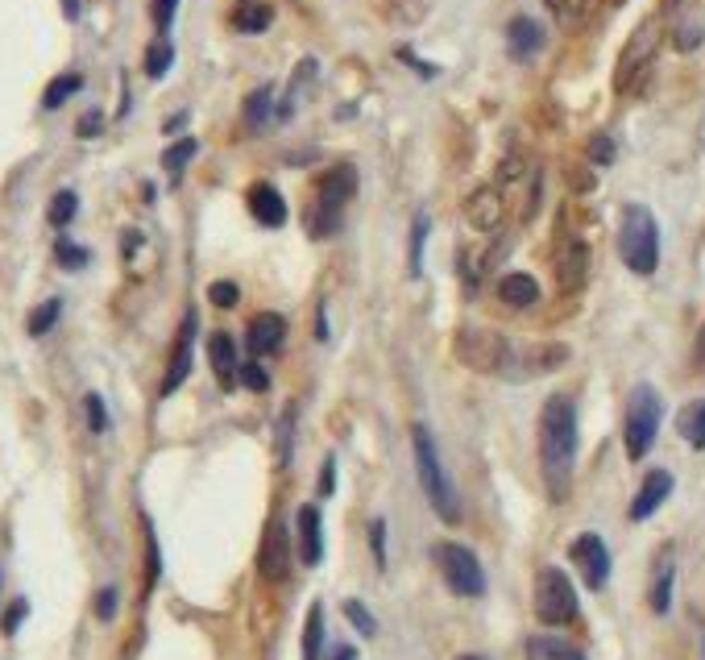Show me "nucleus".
Instances as JSON below:
<instances>
[{
	"label": "nucleus",
	"instance_id": "nucleus-4",
	"mask_svg": "<svg viewBox=\"0 0 705 660\" xmlns=\"http://www.w3.org/2000/svg\"><path fill=\"white\" fill-rule=\"evenodd\" d=\"M353 191H357V171L353 167H332L328 175H320L316 200H312V208H307V233H312L316 241L341 233L345 204L353 200Z\"/></svg>",
	"mask_w": 705,
	"mask_h": 660
},
{
	"label": "nucleus",
	"instance_id": "nucleus-11",
	"mask_svg": "<svg viewBox=\"0 0 705 660\" xmlns=\"http://www.w3.org/2000/svg\"><path fill=\"white\" fill-rule=\"evenodd\" d=\"M589 274V250L585 241L569 229H556V279L564 291H577Z\"/></svg>",
	"mask_w": 705,
	"mask_h": 660
},
{
	"label": "nucleus",
	"instance_id": "nucleus-20",
	"mask_svg": "<svg viewBox=\"0 0 705 660\" xmlns=\"http://www.w3.org/2000/svg\"><path fill=\"white\" fill-rule=\"evenodd\" d=\"M506 46H511L515 59H531V54L544 46V30H540V21H531V17H515L511 25H506Z\"/></svg>",
	"mask_w": 705,
	"mask_h": 660
},
{
	"label": "nucleus",
	"instance_id": "nucleus-52",
	"mask_svg": "<svg viewBox=\"0 0 705 660\" xmlns=\"http://www.w3.org/2000/svg\"><path fill=\"white\" fill-rule=\"evenodd\" d=\"M79 5H83V0H63V13H67V21H75V17H79Z\"/></svg>",
	"mask_w": 705,
	"mask_h": 660
},
{
	"label": "nucleus",
	"instance_id": "nucleus-54",
	"mask_svg": "<svg viewBox=\"0 0 705 660\" xmlns=\"http://www.w3.org/2000/svg\"><path fill=\"white\" fill-rule=\"evenodd\" d=\"M183 121H187V113H179V117H171V121H166V133H175V129H183Z\"/></svg>",
	"mask_w": 705,
	"mask_h": 660
},
{
	"label": "nucleus",
	"instance_id": "nucleus-37",
	"mask_svg": "<svg viewBox=\"0 0 705 660\" xmlns=\"http://www.w3.org/2000/svg\"><path fill=\"white\" fill-rule=\"evenodd\" d=\"M54 258H59V266L63 270H83V266H88V250H83V245H75V241H54Z\"/></svg>",
	"mask_w": 705,
	"mask_h": 660
},
{
	"label": "nucleus",
	"instance_id": "nucleus-55",
	"mask_svg": "<svg viewBox=\"0 0 705 660\" xmlns=\"http://www.w3.org/2000/svg\"><path fill=\"white\" fill-rule=\"evenodd\" d=\"M457 660H486V656H473V652H465V656H457Z\"/></svg>",
	"mask_w": 705,
	"mask_h": 660
},
{
	"label": "nucleus",
	"instance_id": "nucleus-46",
	"mask_svg": "<svg viewBox=\"0 0 705 660\" xmlns=\"http://www.w3.org/2000/svg\"><path fill=\"white\" fill-rule=\"evenodd\" d=\"M336 490V457H324V470H320V499Z\"/></svg>",
	"mask_w": 705,
	"mask_h": 660
},
{
	"label": "nucleus",
	"instance_id": "nucleus-32",
	"mask_svg": "<svg viewBox=\"0 0 705 660\" xmlns=\"http://www.w3.org/2000/svg\"><path fill=\"white\" fill-rule=\"evenodd\" d=\"M544 9L564 25V30H573V25L585 21V9H589V0H544Z\"/></svg>",
	"mask_w": 705,
	"mask_h": 660
},
{
	"label": "nucleus",
	"instance_id": "nucleus-28",
	"mask_svg": "<svg viewBox=\"0 0 705 660\" xmlns=\"http://www.w3.org/2000/svg\"><path fill=\"white\" fill-rule=\"evenodd\" d=\"M75 212H79V196L71 187H63V191H54V200H50V208H46V220L54 229H67L71 220H75Z\"/></svg>",
	"mask_w": 705,
	"mask_h": 660
},
{
	"label": "nucleus",
	"instance_id": "nucleus-39",
	"mask_svg": "<svg viewBox=\"0 0 705 660\" xmlns=\"http://www.w3.org/2000/svg\"><path fill=\"white\" fill-rule=\"evenodd\" d=\"M614 154H618V146H614L610 133H594V137H589V158H594L598 167H610Z\"/></svg>",
	"mask_w": 705,
	"mask_h": 660
},
{
	"label": "nucleus",
	"instance_id": "nucleus-31",
	"mask_svg": "<svg viewBox=\"0 0 705 660\" xmlns=\"http://www.w3.org/2000/svg\"><path fill=\"white\" fill-rule=\"evenodd\" d=\"M200 154V142L195 137H183V142H175V146H166L162 150V171H171V175H183V167L187 162Z\"/></svg>",
	"mask_w": 705,
	"mask_h": 660
},
{
	"label": "nucleus",
	"instance_id": "nucleus-41",
	"mask_svg": "<svg viewBox=\"0 0 705 660\" xmlns=\"http://www.w3.org/2000/svg\"><path fill=\"white\" fill-rule=\"evenodd\" d=\"M208 299H212L216 308H237L241 291H237V283H212V287H208Z\"/></svg>",
	"mask_w": 705,
	"mask_h": 660
},
{
	"label": "nucleus",
	"instance_id": "nucleus-2",
	"mask_svg": "<svg viewBox=\"0 0 705 660\" xmlns=\"http://www.w3.org/2000/svg\"><path fill=\"white\" fill-rule=\"evenodd\" d=\"M411 449H415V474H419V486L428 494L432 511L444 519V524H461V499H457V486L448 478L444 461L436 453V440H432V428L428 424H415L411 428Z\"/></svg>",
	"mask_w": 705,
	"mask_h": 660
},
{
	"label": "nucleus",
	"instance_id": "nucleus-1",
	"mask_svg": "<svg viewBox=\"0 0 705 660\" xmlns=\"http://www.w3.org/2000/svg\"><path fill=\"white\" fill-rule=\"evenodd\" d=\"M573 465H577V407L569 395H548L540 411V470L552 503L569 499Z\"/></svg>",
	"mask_w": 705,
	"mask_h": 660
},
{
	"label": "nucleus",
	"instance_id": "nucleus-51",
	"mask_svg": "<svg viewBox=\"0 0 705 660\" xmlns=\"http://www.w3.org/2000/svg\"><path fill=\"white\" fill-rule=\"evenodd\" d=\"M316 337H320V341H328V316H324V308L316 312Z\"/></svg>",
	"mask_w": 705,
	"mask_h": 660
},
{
	"label": "nucleus",
	"instance_id": "nucleus-8",
	"mask_svg": "<svg viewBox=\"0 0 705 660\" xmlns=\"http://www.w3.org/2000/svg\"><path fill=\"white\" fill-rule=\"evenodd\" d=\"M535 615L548 627H564L577 619V590L564 569L556 565L540 569V577H535Z\"/></svg>",
	"mask_w": 705,
	"mask_h": 660
},
{
	"label": "nucleus",
	"instance_id": "nucleus-49",
	"mask_svg": "<svg viewBox=\"0 0 705 660\" xmlns=\"http://www.w3.org/2000/svg\"><path fill=\"white\" fill-rule=\"evenodd\" d=\"M100 121H104L100 113H88V117L79 121V137H92V133H100Z\"/></svg>",
	"mask_w": 705,
	"mask_h": 660
},
{
	"label": "nucleus",
	"instance_id": "nucleus-48",
	"mask_svg": "<svg viewBox=\"0 0 705 660\" xmlns=\"http://www.w3.org/2000/svg\"><path fill=\"white\" fill-rule=\"evenodd\" d=\"M399 59H403V63H411V67H415V71H419L423 79H432V75H436V67H428V63H419V59H415V54H411V50H399Z\"/></svg>",
	"mask_w": 705,
	"mask_h": 660
},
{
	"label": "nucleus",
	"instance_id": "nucleus-27",
	"mask_svg": "<svg viewBox=\"0 0 705 660\" xmlns=\"http://www.w3.org/2000/svg\"><path fill=\"white\" fill-rule=\"evenodd\" d=\"M274 88H258L249 100H245V125L249 129H266L270 121H274Z\"/></svg>",
	"mask_w": 705,
	"mask_h": 660
},
{
	"label": "nucleus",
	"instance_id": "nucleus-24",
	"mask_svg": "<svg viewBox=\"0 0 705 660\" xmlns=\"http://www.w3.org/2000/svg\"><path fill=\"white\" fill-rule=\"evenodd\" d=\"M676 432H681L693 449H705V399H693L681 416H676Z\"/></svg>",
	"mask_w": 705,
	"mask_h": 660
},
{
	"label": "nucleus",
	"instance_id": "nucleus-7",
	"mask_svg": "<svg viewBox=\"0 0 705 660\" xmlns=\"http://www.w3.org/2000/svg\"><path fill=\"white\" fill-rule=\"evenodd\" d=\"M432 561H436L444 586L453 594H461V598H482L486 594V569H482V561H477L473 548H465L457 540H440L432 548Z\"/></svg>",
	"mask_w": 705,
	"mask_h": 660
},
{
	"label": "nucleus",
	"instance_id": "nucleus-10",
	"mask_svg": "<svg viewBox=\"0 0 705 660\" xmlns=\"http://www.w3.org/2000/svg\"><path fill=\"white\" fill-rule=\"evenodd\" d=\"M569 557H573L581 582H585L589 590H602V586L610 582V548H606V540H602L598 532H581V536L569 544Z\"/></svg>",
	"mask_w": 705,
	"mask_h": 660
},
{
	"label": "nucleus",
	"instance_id": "nucleus-19",
	"mask_svg": "<svg viewBox=\"0 0 705 660\" xmlns=\"http://www.w3.org/2000/svg\"><path fill=\"white\" fill-rule=\"evenodd\" d=\"M208 362H212V370L220 378V387H233L241 366H237V345H233L229 333H212L208 337Z\"/></svg>",
	"mask_w": 705,
	"mask_h": 660
},
{
	"label": "nucleus",
	"instance_id": "nucleus-45",
	"mask_svg": "<svg viewBox=\"0 0 705 660\" xmlns=\"http://www.w3.org/2000/svg\"><path fill=\"white\" fill-rule=\"evenodd\" d=\"M117 598H121V594L112 590V586H104V590L96 594V619H100V623H108L112 615H117Z\"/></svg>",
	"mask_w": 705,
	"mask_h": 660
},
{
	"label": "nucleus",
	"instance_id": "nucleus-44",
	"mask_svg": "<svg viewBox=\"0 0 705 660\" xmlns=\"http://www.w3.org/2000/svg\"><path fill=\"white\" fill-rule=\"evenodd\" d=\"M175 9H179V0H154V5H150V13H154V25H158L162 34L171 30V21H175Z\"/></svg>",
	"mask_w": 705,
	"mask_h": 660
},
{
	"label": "nucleus",
	"instance_id": "nucleus-47",
	"mask_svg": "<svg viewBox=\"0 0 705 660\" xmlns=\"http://www.w3.org/2000/svg\"><path fill=\"white\" fill-rule=\"evenodd\" d=\"M25 615H30V602H25V598H17L13 607H9V615H5V631H9V636H13V631L21 627V619H25Z\"/></svg>",
	"mask_w": 705,
	"mask_h": 660
},
{
	"label": "nucleus",
	"instance_id": "nucleus-50",
	"mask_svg": "<svg viewBox=\"0 0 705 660\" xmlns=\"http://www.w3.org/2000/svg\"><path fill=\"white\" fill-rule=\"evenodd\" d=\"M328 660H357V648H353V644H336V648L328 652Z\"/></svg>",
	"mask_w": 705,
	"mask_h": 660
},
{
	"label": "nucleus",
	"instance_id": "nucleus-29",
	"mask_svg": "<svg viewBox=\"0 0 705 660\" xmlns=\"http://www.w3.org/2000/svg\"><path fill=\"white\" fill-rule=\"evenodd\" d=\"M701 38H705V21H701V13H685L681 21H676V30H672V42H676V50H697L701 46Z\"/></svg>",
	"mask_w": 705,
	"mask_h": 660
},
{
	"label": "nucleus",
	"instance_id": "nucleus-12",
	"mask_svg": "<svg viewBox=\"0 0 705 660\" xmlns=\"http://www.w3.org/2000/svg\"><path fill=\"white\" fill-rule=\"evenodd\" d=\"M502 220H506V200L498 187L486 183L465 200V225L473 233H494V229H502Z\"/></svg>",
	"mask_w": 705,
	"mask_h": 660
},
{
	"label": "nucleus",
	"instance_id": "nucleus-25",
	"mask_svg": "<svg viewBox=\"0 0 705 660\" xmlns=\"http://www.w3.org/2000/svg\"><path fill=\"white\" fill-rule=\"evenodd\" d=\"M527 660H585L573 644H564L556 636H531L527 640Z\"/></svg>",
	"mask_w": 705,
	"mask_h": 660
},
{
	"label": "nucleus",
	"instance_id": "nucleus-34",
	"mask_svg": "<svg viewBox=\"0 0 705 660\" xmlns=\"http://www.w3.org/2000/svg\"><path fill=\"white\" fill-rule=\"evenodd\" d=\"M171 63H175V46L166 42V38H158V42L146 50V75H150V79H162L166 71H171Z\"/></svg>",
	"mask_w": 705,
	"mask_h": 660
},
{
	"label": "nucleus",
	"instance_id": "nucleus-14",
	"mask_svg": "<svg viewBox=\"0 0 705 660\" xmlns=\"http://www.w3.org/2000/svg\"><path fill=\"white\" fill-rule=\"evenodd\" d=\"M195 328H200V320H195V312L183 316V328L175 337V349H171V366H166V378H162V395H175L187 374H191V341H195Z\"/></svg>",
	"mask_w": 705,
	"mask_h": 660
},
{
	"label": "nucleus",
	"instance_id": "nucleus-42",
	"mask_svg": "<svg viewBox=\"0 0 705 660\" xmlns=\"http://www.w3.org/2000/svg\"><path fill=\"white\" fill-rule=\"evenodd\" d=\"M370 553H374L378 569H386V519H374L370 524Z\"/></svg>",
	"mask_w": 705,
	"mask_h": 660
},
{
	"label": "nucleus",
	"instance_id": "nucleus-53",
	"mask_svg": "<svg viewBox=\"0 0 705 660\" xmlns=\"http://www.w3.org/2000/svg\"><path fill=\"white\" fill-rule=\"evenodd\" d=\"M697 362L705 366V324H701V333H697Z\"/></svg>",
	"mask_w": 705,
	"mask_h": 660
},
{
	"label": "nucleus",
	"instance_id": "nucleus-33",
	"mask_svg": "<svg viewBox=\"0 0 705 660\" xmlns=\"http://www.w3.org/2000/svg\"><path fill=\"white\" fill-rule=\"evenodd\" d=\"M270 17H274L270 5H245V9L233 17V25H237L241 34H262L266 25H270Z\"/></svg>",
	"mask_w": 705,
	"mask_h": 660
},
{
	"label": "nucleus",
	"instance_id": "nucleus-3",
	"mask_svg": "<svg viewBox=\"0 0 705 660\" xmlns=\"http://www.w3.org/2000/svg\"><path fill=\"white\" fill-rule=\"evenodd\" d=\"M618 254H623L627 270L631 274H656L660 266V225L652 208L643 204H627L623 208V220H618Z\"/></svg>",
	"mask_w": 705,
	"mask_h": 660
},
{
	"label": "nucleus",
	"instance_id": "nucleus-13",
	"mask_svg": "<svg viewBox=\"0 0 705 660\" xmlns=\"http://www.w3.org/2000/svg\"><path fill=\"white\" fill-rule=\"evenodd\" d=\"M258 569H262V577L266 582H282V577L291 573V532L278 524L266 528V536H262V553H258Z\"/></svg>",
	"mask_w": 705,
	"mask_h": 660
},
{
	"label": "nucleus",
	"instance_id": "nucleus-16",
	"mask_svg": "<svg viewBox=\"0 0 705 660\" xmlns=\"http://www.w3.org/2000/svg\"><path fill=\"white\" fill-rule=\"evenodd\" d=\"M668 494H672V474L668 470H652V474L643 478V486L635 490V499H631V519H635V524L652 519L664 507Z\"/></svg>",
	"mask_w": 705,
	"mask_h": 660
},
{
	"label": "nucleus",
	"instance_id": "nucleus-15",
	"mask_svg": "<svg viewBox=\"0 0 705 660\" xmlns=\"http://www.w3.org/2000/svg\"><path fill=\"white\" fill-rule=\"evenodd\" d=\"M295 528H299V561L303 565H320L324 561V515L316 503H303L295 515Z\"/></svg>",
	"mask_w": 705,
	"mask_h": 660
},
{
	"label": "nucleus",
	"instance_id": "nucleus-5",
	"mask_svg": "<svg viewBox=\"0 0 705 660\" xmlns=\"http://www.w3.org/2000/svg\"><path fill=\"white\" fill-rule=\"evenodd\" d=\"M660 420H664L660 391L647 387V382H639V387L631 391V399H627V420H623V445H627L631 461H643L647 453H652L656 436H660Z\"/></svg>",
	"mask_w": 705,
	"mask_h": 660
},
{
	"label": "nucleus",
	"instance_id": "nucleus-18",
	"mask_svg": "<svg viewBox=\"0 0 705 660\" xmlns=\"http://www.w3.org/2000/svg\"><path fill=\"white\" fill-rule=\"evenodd\" d=\"M282 337H287V324H282V316L274 312H262V316H253L249 320V333H245V345L266 357V353H278L282 349Z\"/></svg>",
	"mask_w": 705,
	"mask_h": 660
},
{
	"label": "nucleus",
	"instance_id": "nucleus-35",
	"mask_svg": "<svg viewBox=\"0 0 705 660\" xmlns=\"http://www.w3.org/2000/svg\"><path fill=\"white\" fill-rule=\"evenodd\" d=\"M295 416H299V411H295V403L287 407V411H282V420H278V465H291V445H295Z\"/></svg>",
	"mask_w": 705,
	"mask_h": 660
},
{
	"label": "nucleus",
	"instance_id": "nucleus-9",
	"mask_svg": "<svg viewBox=\"0 0 705 660\" xmlns=\"http://www.w3.org/2000/svg\"><path fill=\"white\" fill-rule=\"evenodd\" d=\"M656 50H660V25L656 21H643L639 30L631 34L623 59H618L614 88L618 92H635L643 79H647V71H652V63H656Z\"/></svg>",
	"mask_w": 705,
	"mask_h": 660
},
{
	"label": "nucleus",
	"instance_id": "nucleus-43",
	"mask_svg": "<svg viewBox=\"0 0 705 660\" xmlns=\"http://www.w3.org/2000/svg\"><path fill=\"white\" fill-rule=\"evenodd\" d=\"M241 382H245L249 391H270V374H266L258 362H245V366H241Z\"/></svg>",
	"mask_w": 705,
	"mask_h": 660
},
{
	"label": "nucleus",
	"instance_id": "nucleus-6",
	"mask_svg": "<svg viewBox=\"0 0 705 660\" xmlns=\"http://www.w3.org/2000/svg\"><path fill=\"white\" fill-rule=\"evenodd\" d=\"M457 362L473 374H506L515 366V349L494 328H461L457 333Z\"/></svg>",
	"mask_w": 705,
	"mask_h": 660
},
{
	"label": "nucleus",
	"instance_id": "nucleus-22",
	"mask_svg": "<svg viewBox=\"0 0 705 660\" xmlns=\"http://www.w3.org/2000/svg\"><path fill=\"white\" fill-rule=\"evenodd\" d=\"M672 586H676V565H672V548H664L660 561H656V577H652V611L668 615L672 611Z\"/></svg>",
	"mask_w": 705,
	"mask_h": 660
},
{
	"label": "nucleus",
	"instance_id": "nucleus-26",
	"mask_svg": "<svg viewBox=\"0 0 705 660\" xmlns=\"http://www.w3.org/2000/svg\"><path fill=\"white\" fill-rule=\"evenodd\" d=\"M79 88H83V75L79 71H67L59 79H50V88L42 92V108H46V113H54V108H63Z\"/></svg>",
	"mask_w": 705,
	"mask_h": 660
},
{
	"label": "nucleus",
	"instance_id": "nucleus-38",
	"mask_svg": "<svg viewBox=\"0 0 705 660\" xmlns=\"http://www.w3.org/2000/svg\"><path fill=\"white\" fill-rule=\"evenodd\" d=\"M428 229L432 220L428 216H415V233H411V274H423V245H428Z\"/></svg>",
	"mask_w": 705,
	"mask_h": 660
},
{
	"label": "nucleus",
	"instance_id": "nucleus-17",
	"mask_svg": "<svg viewBox=\"0 0 705 660\" xmlns=\"http://www.w3.org/2000/svg\"><path fill=\"white\" fill-rule=\"evenodd\" d=\"M249 212L258 225L266 229H278L282 220H287V200H282V191L270 187V183H253L249 187Z\"/></svg>",
	"mask_w": 705,
	"mask_h": 660
},
{
	"label": "nucleus",
	"instance_id": "nucleus-23",
	"mask_svg": "<svg viewBox=\"0 0 705 660\" xmlns=\"http://www.w3.org/2000/svg\"><path fill=\"white\" fill-rule=\"evenodd\" d=\"M303 660H324V607L312 602L303 619Z\"/></svg>",
	"mask_w": 705,
	"mask_h": 660
},
{
	"label": "nucleus",
	"instance_id": "nucleus-40",
	"mask_svg": "<svg viewBox=\"0 0 705 660\" xmlns=\"http://www.w3.org/2000/svg\"><path fill=\"white\" fill-rule=\"evenodd\" d=\"M83 411H88V428L100 436V432H108V411H104V399L92 391L88 399H83Z\"/></svg>",
	"mask_w": 705,
	"mask_h": 660
},
{
	"label": "nucleus",
	"instance_id": "nucleus-30",
	"mask_svg": "<svg viewBox=\"0 0 705 660\" xmlns=\"http://www.w3.org/2000/svg\"><path fill=\"white\" fill-rule=\"evenodd\" d=\"M63 316V299H46V304H38L30 312V320H25V328H30V337H46L54 324H59Z\"/></svg>",
	"mask_w": 705,
	"mask_h": 660
},
{
	"label": "nucleus",
	"instance_id": "nucleus-21",
	"mask_svg": "<svg viewBox=\"0 0 705 660\" xmlns=\"http://www.w3.org/2000/svg\"><path fill=\"white\" fill-rule=\"evenodd\" d=\"M498 295H502V304H511V308H531L535 299H540V283L523 270H511V274H502Z\"/></svg>",
	"mask_w": 705,
	"mask_h": 660
},
{
	"label": "nucleus",
	"instance_id": "nucleus-36",
	"mask_svg": "<svg viewBox=\"0 0 705 660\" xmlns=\"http://www.w3.org/2000/svg\"><path fill=\"white\" fill-rule=\"evenodd\" d=\"M341 611H345V619H349V623L361 631L365 640H370V636H378V619H374L370 611H365V602H361V598H345V607H341Z\"/></svg>",
	"mask_w": 705,
	"mask_h": 660
}]
</instances>
